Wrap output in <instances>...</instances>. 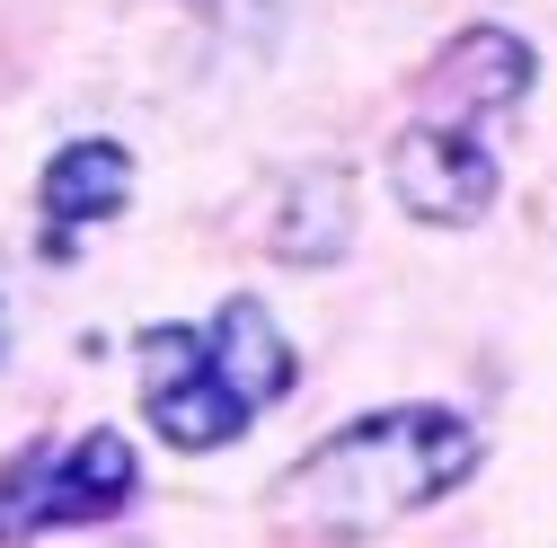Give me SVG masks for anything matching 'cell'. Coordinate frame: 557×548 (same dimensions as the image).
Instances as JSON below:
<instances>
[{
	"label": "cell",
	"instance_id": "6da1fadb",
	"mask_svg": "<svg viewBox=\"0 0 557 548\" xmlns=\"http://www.w3.org/2000/svg\"><path fill=\"white\" fill-rule=\"evenodd\" d=\"M478 469V425L451 407H372L345 434H327L274 496L284 513L319 539H372L407 513L443 505L460 477Z\"/></svg>",
	"mask_w": 557,
	"mask_h": 548
},
{
	"label": "cell",
	"instance_id": "7a4b0ae2",
	"mask_svg": "<svg viewBox=\"0 0 557 548\" xmlns=\"http://www.w3.org/2000/svg\"><path fill=\"white\" fill-rule=\"evenodd\" d=\"M293 389V346L257 292H231L203 327H143V416L177 451H222L257 407Z\"/></svg>",
	"mask_w": 557,
	"mask_h": 548
},
{
	"label": "cell",
	"instance_id": "3957f363",
	"mask_svg": "<svg viewBox=\"0 0 557 548\" xmlns=\"http://www.w3.org/2000/svg\"><path fill=\"white\" fill-rule=\"evenodd\" d=\"M143 487V460L115 425H89L72 443H27L0 469V548L45 539V531H81V522H115Z\"/></svg>",
	"mask_w": 557,
	"mask_h": 548
},
{
	"label": "cell",
	"instance_id": "277c9868",
	"mask_svg": "<svg viewBox=\"0 0 557 548\" xmlns=\"http://www.w3.org/2000/svg\"><path fill=\"white\" fill-rule=\"evenodd\" d=\"M505 169H496V142L486 124H460V115H407L398 142H389V195L398 213H416L425 231H469L486 203H496Z\"/></svg>",
	"mask_w": 557,
	"mask_h": 548
},
{
	"label": "cell",
	"instance_id": "5b68a950",
	"mask_svg": "<svg viewBox=\"0 0 557 548\" xmlns=\"http://www.w3.org/2000/svg\"><path fill=\"white\" fill-rule=\"evenodd\" d=\"M531 45L513 27H469L425 62V89H416V115H460V124H496L505 107L531 98Z\"/></svg>",
	"mask_w": 557,
	"mask_h": 548
},
{
	"label": "cell",
	"instance_id": "8992f818",
	"mask_svg": "<svg viewBox=\"0 0 557 548\" xmlns=\"http://www.w3.org/2000/svg\"><path fill=\"white\" fill-rule=\"evenodd\" d=\"M36 203L62 222V231H89V222H115L133 203V151L107 142V133H81V142H62L36 177Z\"/></svg>",
	"mask_w": 557,
	"mask_h": 548
},
{
	"label": "cell",
	"instance_id": "52a82bcc",
	"mask_svg": "<svg viewBox=\"0 0 557 548\" xmlns=\"http://www.w3.org/2000/svg\"><path fill=\"white\" fill-rule=\"evenodd\" d=\"M274 257L284 265H327L355 248V177L345 169H301L284 186V213H274Z\"/></svg>",
	"mask_w": 557,
	"mask_h": 548
}]
</instances>
